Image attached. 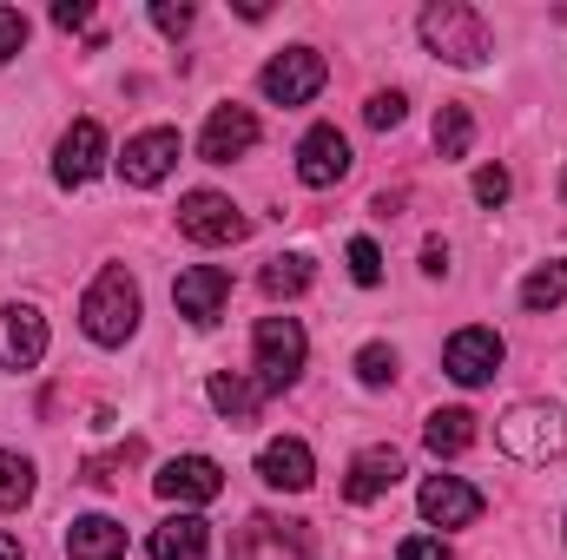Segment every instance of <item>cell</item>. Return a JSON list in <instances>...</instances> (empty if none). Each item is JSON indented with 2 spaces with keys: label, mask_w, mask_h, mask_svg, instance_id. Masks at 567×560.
<instances>
[{
  "label": "cell",
  "mask_w": 567,
  "mask_h": 560,
  "mask_svg": "<svg viewBox=\"0 0 567 560\" xmlns=\"http://www.w3.org/2000/svg\"><path fill=\"white\" fill-rule=\"evenodd\" d=\"M80 330H86L93 343H106V350H120V343L140 330V283H133V271L106 265L100 278L86 283V297H80Z\"/></svg>",
  "instance_id": "obj_1"
},
{
  "label": "cell",
  "mask_w": 567,
  "mask_h": 560,
  "mask_svg": "<svg viewBox=\"0 0 567 560\" xmlns=\"http://www.w3.org/2000/svg\"><path fill=\"white\" fill-rule=\"evenodd\" d=\"M423 46L449 66H482L488 60V20L462 0H435V7H423Z\"/></svg>",
  "instance_id": "obj_2"
},
{
  "label": "cell",
  "mask_w": 567,
  "mask_h": 560,
  "mask_svg": "<svg viewBox=\"0 0 567 560\" xmlns=\"http://www.w3.org/2000/svg\"><path fill=\"white\" fill-rule=\"evenodd\" d=\"M495 442L515 462H555V455H567V409L561 403H515L495 428Z\"/></svg>",
  "instance_id": "obj_3"
},
{
  "label": "cell",
  "mask_w": 567,
  "mask_h": 560,
  "mask_svg": "<svg viewBox=\"0 0 567 560\" xmlns=\"http://www.w3.org/2000/svg\"><path fill=\"white\" fill-rule=\"evenodd\" d=\"M251 350H258V383L278 396V390H290V383L303 376L310 336H303V323H297V317H265V323H258V336H251Z\"/></svg>",
  "instance_id": "obj_4"
},
{
  "label": "cell",
  "mask_w": 567,
  "mask_h": 560,
  "mask_svg": "<svg viewBox=\"0 0 567 560\" xmlns=\"http://www.w3.org/2000/svg\"><path fill=\"white\" fill-rule=\"evenodd\" d=\"M178 231L192 245H238L251 231V218L225 198V191H185L178 198Z\"/></svg>",
  "instance_id": "obj_5"
},
{
  "label": "cell",
  "mask_w": 567,
  "mask_h": 560,
  "mask_svg": "<svg viewBox=\"0 0 567 560\" xmlns=\"http://www.w3.org/2000/svg\"><path fill=\"white\" fill-rule=\"evenodd\" d=\"M323 80H330V66H323L317 46H284L278 60L265 66V100H278V106H310V100L323 93Z\"/></svg>",
  "instance_id": "obj_6"
},
{
  "label": "cell",
  "mask_w": 567,
  "mask_h": 560,
  "mask_svg": "<svg viewBox=\"0 0 567 560\" xmlns=\"http://www.w3.org/2000/svg\"><path fill=\"white\" fill-rule=\"evenodd\" d=\"M502 356H508V350H502V336H495L488 323H468V330H455V336L442 343V370H449L462 390H482V383L502 370Z\"/></svg>",
  "instance_id": "obj_7"
},
{
  "label": "cell",
  "mask_w": 567,
  "mask_h": 560,
  "mask_svg": "<svg viewBox=\"0 0 567 560\" xmlns=\"http://www.w3.org/2000/svg\"><path fill=\"white\" fill-rule=\"evenodd\" d=\"M152 488H158L165 501L205 508V501H218V495H225V468H218L212 455H172V462L152 475Z\"/></svg>",
  "instance_id": "obj_8"
},
{
  "label": "cell",
  "mask_w": 567,
  "mask_h": 560,
  "mask_svg": "<svg viewBox=\"0 0 567 560\" xmlns=\"http://www.w3.org/2000/svg\"><path fill=\"white\" fill-rule=\"evenodd\" d=\"M172 303H178V317H185V323L212 330V323L225 317V303H231V271H218V265H192V271H178Z\"/></svg>",
  "instance_id": "obj_9"
},
{
  "label": "cell",
  "mask_w": 567,
  "mask_h": 560,
  "mask_svg": "<svg viewBox=\"0 0 567 560\" xmlns=\"http://www.w3.org/2000/svg\"><path fill=\"white\" fill-rule=\"evenodd\" d=\"M47 356V317L33 303H0V370H33Z\"/></svg>",
  "instance_id": "obj_10"
},
{
  "label": "cell",
  "mask_w": 567,
  "mask_h": 560,
  "mask_svg": "<svg viewBox=\"0 0 567 560\" xmlns=\"http://www.w3.org/2000/svg\"><path fill=\"white\" fill-rule=\"evenodd\" d=\"M297 178H303L310 191L350 178V139H343L337 126H310V133L297 139Z\"/></svg>",
  "instance_id": "obj_11"
},
{
  "label": "cell",
  "mask_w": 567,
  "mask_h": 560,
  "mask_svg": "<svg viewBox=\"0 0 567 560\" xmlns=\"http://www.w3.org/2000/svg\"><path fill=\"white\" fill-rule=\"evenodd\" d=\"M258 145V113L251 106H218L212 120H205V133H198V158L205 165H231V158H245Z\"/></svg>",
  "instance_id": "obj_12"
},
{
  "label": "cell",
  "mask_w": 567,
  "mask_h": 560,
  "mask_svg": "<svg viewBox=\"0 0 567 560\" xmlns=\"http://www.w3.org/2000/svg\"><path fill=\"white\" fill-rule=\"evenodd\" d=\"M100 165H106V133H100V120H73L66 139H60V152H53V178H60V185H93Z\"/></svg>",
  "instance_id": "obj_13"
},
{
  "label": "cell",
  "mask_w": 567,
  "mask_h": 560,
  "mask_svg": "<svg viewBox=\"0 0 567 560\" xmlns=\"http://www.w3.org/2000/svg\"><path fill=\"white\" fill-rule=\"evenodd\" d=\"M178 165V133L172 126H152V133H140V139H126V152H120V178L126 185H158L165 172Z\"/></svg>",
  "instance_id": "obj_14"
},
{
  "label": "cell",
  "mask_w": 567,
  "mask_h": 560,
  "mask_svg": "<svg viewBox=\"0 0 567 560\" xmlns=\"http://www.w3.org/2000/svg\"><path fill=\"white\" fill-rule=\"evenodd\" d=\"M416 508H423V521H435V528H468V521L482 515V495H475L462 475H429L423 495H416Z\"/></svg>",
  "instance_id": "obj_15"
},
{
  "label": "cell",
  "mask_w": 567,
  "mask_h": 560,
  "mask_svg": "<svg viewBox=\"0 0 567 560\" xmlns=\"http://www.w3.org/2000/svg\"><path fill=\"white\" fill-rule=\"evenodd\" d=\"M258 481H265V488H284V495H303V488L317 481V462H310V448H303L297 435H278V442H265V455H258Z\"/></svg>",
  "instance_id": "obj_16"
},
{
  "label": "cell",
  "mask_w": 567,
  "mask_h": 560,
  "mask_svg": "<svg viewBox=\"0 0 567 560\" xmlns=\"http://www.w3.org/2000/svg\"><path fill=\"white\" fill-rule=\"evenodd\" d=\"M66 560H126V528L113 515H80L66 528Z\"/></svg>",
  "instance_id": "obj_17"
},
{
  "label": "cell",
  "mask_w": 567,
  "mask_h": 560,
  "mask_svg": "<svg viewBox=\"0 0 567 560\" xmlns=\"http://www.w3.org/2000/svg\"><path fill=\"white\" fill-rule=\"evenodd\" d=\"M265 403H271V390H265L258 376H238V370H231V376H212V409L231 422V428H251Z\"/></svg>",
  "instance_id": "obj_18"
},
{
  "label": "cell",
  "mask_w": 567,
  "mask_h": 560,
  "mask_svg": "<svg viewBox=\"0 0 567 560\" xmlns=\"http://www.w3.org/2000/svg\"><path fill=\"white\" fill-rule=\"evenodd\" d=\"M396 481H403V455H396V448H363V455L350 462L343 495H350V501H377V495H390Z\"/></svg>",
  "instance_id": "obj_19"
},
{
  "label": "cell",
  "mask_w": 567,
  "mask_h": 560,
  "mask_svg": "<svg viewBox=\"0 0 567 560\" xmlns=\"http://www.w3.org/2000/svg\"><path fill=\"white\" fill-rule=\"evenodd\" d=\"M205 541H212V528L198 521V515H172V521H158L152 528V560H205Z\"/></svg>",
  "instance_id": "obj_20"
},
{
  "label": "cell",
  "mask_w": 567,
  "mask_h": 560,
  "mask_svg": "<svg viewBox=\"0 0 567 560\" xmlns=\"http://www.w3.org/2000/svg\"><path fill=\"white\" fill-rule=\"evenodd\" d=\"M423 442H429L435 462L468 455V448H475V416H468V409H435V416L423 422Z\"/></svg>",
  "instance_id": "obj_21"
},
{
  "label": "cell",
  "mask_w": 567,
  "mask_h": 560,
  "mask_svg": "<svg viewBox=\"0 0 567 560\" xmlns=\"http://www.w3.org/2000/svg\"><path fill=\"white\" fill-rule=\"evenodd\" d=\"M522 303L542 317V310H561L567 303V265H542V271H528L522 278Z\"/></svg>",
  "instance_id": "obj_22"
},
{
  "label": "cell",
  "mask_w": 567,
  "mask_h": 560,
  "mask_svg": "<svg viewBox=\"0 0 567 560\" xmlns=\"http://www.w3.org/2000/svg\"><path fill=\"white\" fill-rule=\"evenodd\" d=\"M468 145H475L468 106H442V113H435V152H442V158H468Z\"/></svg>",
  "instance_id": "obj_23"
},
{
  "label": "cell",
  "mask_w": 567,
  "mask_h": 560,
  "mask_svg": "<svg viewBox=\"0 0 567 560\" xmlns=\"http://www.w3.org/2000/svg\"><path fill=\"white\" fill-rule=\"evenodd\" d=\"M33 501V462L0 448V508H27Z\"/></svg>",
  "instance_id": "obj_24"
},
{
  "label": "cell",
  "mask_w": 567,
  "mask_h": 560,
  "mask_svg": "<svg viewBox=\"0 0 567 560\" xmlns=\"http://www.w3.org/2000/svg\"><path fill=\"white\" fill-rule=\"evenodd\" d=\"M258 283H265V297H303L310 290V258H271Z\"/></svg>",
  "instance_id": "obj_25"
},
{
  "label": "cell",
  "mask_w": 567,
  "mask_h": 560,
  "mask_svg": "<svg viewBox=\"0 0 567 560\" xmlns=\"http://www.w3.org/2000/svg\"><path fill=\"white\" fill-rule=\"evenodd\" d=\"M357 376H363L370 390L396 383V350H390V343H363V350H357Z\"/></svg>",
  "instance_id": "obj_26"
},
{
  "label": "cell",
  "mask_w": 567,
  "mask_h": 560,
  "mask_svg": "<svg viewBox=\"0 0 567 560\" xmlns=\"http://www.w3.org/2000/svg\"><path fill=\"white\" fill-rule=\"evenodd\" d=\"M140 455H145V442H126L120 455L86 462V468H80V481H86V488H113V481H120V468H126V462H140Z\"/></svg>",
  "instance_id": "obj_27"
},
{
  "label": "cell",
  "mask_w": 567,
  "mask_h": 560,
  "mask_svg": "<svg viewBox=\"0 0 567 560\" xmlns=\"http://www.w3.org/2000/svg\"><path fill=\"white\" fill-rule=\"evenodd\" d=\"M350 278L363 283V290H370V283H383V251H377L370 238H357V245H350Z\"/></svg>",
  "instance_id": "obj_28"
},
{
  "label": "cell",
  "mask_w": 567,
  "mask_h": 560,
  "mask_svg": "<svg viewBox=\"0 0 567 560\" xmlns=\"http://www.w3.org/2000/svg\"><path fill=\"white\" fill-rule=\"evenodd\" d=\"M363 120H370L377 133H390V126H403V93H370V106H363Z\"/></svg>",
  "instance_id": "obj_29"
},
{
  "label": "cell",
  "mask_w": 567,
  "mask_h": 560,
  "mask_svg": "<svg viewBox=\"0 0 567 560\" xmlns=\"http://www.w3.org/2000/svg\"><path fill=\"white\" fill-rule=\"evenodd\" d=\"M20 46H27V13H20V7H0V66H7Z\"/></svg>",
  "instance_id": "obj_30"
},
{
  "label": "cell",
  "mask_w": 567,
  "mask_h": 560,
  "mask_svg": "<svg viewBox=\"0 0 567 560\" xmlns=\"http://www.w3.org/2000/svg\"><path fill=\"white\" fill-rule=\"evenodd\" d=\"M475 198H482V205H502V198H508V172H502V165H482V172H475Z\"/></svg>",
  "instance_id": "obj_31"
},
{
  "label": "cell",
  "mask_w": 567,
  "mask_h": 560,
  "mask_svg": "<svg viewBox=\"0 0 567 560\" xmlns=\"http://www.w3.org/2000/svg\"><path fill=\"white\" fill-rule=\"evenodd\" d=\"M396 560H455V554H449V541H435V535H410V541L396 548Z\"/></svg>",
  "instance_id": "obj_32"
},
{
  "label": "cell",
  "mask_w": 567,
  "mask_h": 560,
  "mask_svg": "<svg viewBox=\"0 0 567 560\" xmlns=\"http://www.w3.org/2000/svg\"><path fill=\"white\" fill-rule=\"evenodd\" d=\"M152 27H158V33H185V27H192V7H185V0H178V7L158 0V7H152Z\"/></svg>",
  "instance_id": "obj_33"
},
{
  "label": "cell",
  "mask_w": 567,
  "mask_h": 560,
  "mask_svg": "<svg viewBox=\"0 0 567 560\" xmlns=\"http://www.w3.org/2000/svg\"><path fill=\"white\" fill-rule=\"evenodd\" d=\"M86 20H93V7H86V0H60V7H53V27H66V33H73V27H86Z\"/></svg>",
  "instance_id": "obj_34"
},
{
  "label": "cell",
  "mask_w": 567,
  "mask_h": 560,
  "mask_svg": "<svg viewBox=\"0 0 567 560\" xmlns=\"http://www.w3.org/2000/svg\"><path fill=\"white\" fill-rule=\"evenodd\" d=\"M423 271H429V278H442V271H449V251H442V238H429V245H423Z\"/></svg>",
  "instance_id": "obj_35"
},
{
  "label": "cell",
  "mask_w": 567,
  "mask_h": 560,
  "mask_svg": "<svg viewBox=\"0 0 567 560\" xmlns=\"http://www.w3.org/2000/svg\"><path fill=\"white\" fill-rule=\"evenodd\" d=\"M0 560H27V554H20V541H13V535H0Z\"/></svg>",
  "instance_id": "obj_36"
},
{
  "label": "cell",
  "mask_w": 567,
  "mask_h": 560,
  "mask_svg": "<svg viewBox=\"0 0 567 560\" xmlns=\"http://www.w3.org/2000/svg\"><path fill=\"white\" fill-rule=\"evenodd\" d=\"M561 205H567V165H561Z\"/></svg>",
  "instance_id": "obj_37"
}]
</instances>
